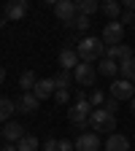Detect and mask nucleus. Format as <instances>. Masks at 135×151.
Instances as JSON below:
<instances>
[{
    "label": "nucleus",
    "mask_w": 135,
    "mask_h": 151,
    "mask_svg": "<svg viewBox=\"0 0 135 151\" xmlns=\"http://www.w3.org/2000/svg\"><path fill=\"white\" fill-rule=\"evenodd\" d=\"M0 138H3V127H0Z\"/></svg>",
    "instance_id": "nucleus-35"
},
{
    "label": "nucleus",
    "mask_w": 135,
    "mask_h": 151,
    "mask_svg": "<svg viewBox=\"0 0 135 151\" xmlns=\"http://www.w3.org/2000/svg\"><path fill=\"white\" fill-rule=\"evenodd\" d=\"M25 135H27V132H25V127L19 124V122H8V124L3 127V138H6L8 143H19Z\"/></svg>",
    "instance_id": "nucleus-12"
},
{
    "label": "nucleus",
    "mask_w": 135,
    "mask_h": 151,
    "mask_svg": "<svg viewBox=\"0 0 135 151\" xmlns=\"http://www.w3.org/2000/svg\"><path fill=\"white\" fill-rule=\"evenodd\" d=\"M38 105H41V100H38L32 92H25V94H22V100L16 103V111H22V113H35Z\"/></svg>",
    "instance_id": "nucleus-13"
},
{
    "label": "nucleus",
    "mask_w": 135,
    "mask_h": 151,
    "mask_svg": "<svg viewBox=\"0 0 135 151\" xmlns=\"http://www.w3.org/2000/svg\"><path fill=\"white\" fill-rule=\"evenodd\" d=\"M105 151H130V138L111 132V135H108V140H105Z\"/></svg>",
    "instance_id": "nucleus-14"
},
{
    "label": "nucleus",
    "mask_w": 135,
    "mask_h": 151,
    "mask_svg": "<svg viewBox=\"0 0 135 151\" xmlns=\"http://www.w3.org/2000/svg\"><path fill=\"white\" fill-rule=\"evenodd\" d=\"M3 151H19V148H16V143H8V146H6Z\"/></svg>",
    "instance_id": "nucleus-31"
},
{
    "label": "nucleus",
    "mask_w": 135,
    "mask_h": 151,
    "mask_svg": "<svg viewBox=\"0 0 135 151\" xmlns=\"http://www.w3.org/2000/svg\"><path fill=\"white\" fill-rule=\"evenodd\" d=\"M95 108H92V103H89V97H84V100H79L70 111H68V119L79 127V129H84V127H89V113H92Z\"/></svg>",
    "instance_id": "nucleus-3"
},
{
    "label": "nucleus",
    "mask_w": 135,
    "mask_h": 151,
    "mask_svg": "<svg viewBox=\"0 0 135 151\" xmlns=\"http://www.w3.org/2000/svg\"><path fill=\"white\" fill-rule=\"evenodd\" d=\"M54 100L60 103V105H65V103L70 100V92H68V89H57V92H54Z\"/></svg>",
    "instance_id": "nucleus-26"
},
{
    "label": "nucleus",
    "mask_w": 135,
    "mask_h": 151,
    "mask_svg": "<svg viewBox=\"0 0 135 151\" xmlns=\"http://www.w3.org/2000/svg\"><path fill=\"white\" fill-rule=\"evenodd\" d=\"M103 108H105V111H111V113H116V108H119V100H113V97H108Z\"/></svg>",
    "instance_id": "nucleus-28"
},
{
    "label": "nucleus",
    "mask_w": 135,
    "mask_h": 151,
    "mask_svg": "<svg viewBox=\"0 0 135 151\" xmlns=\"http://www.w3.org/2000/svg\"><path fill=\"white\" fill-rule=\"evenodd\" d=\"M119 22H122V24H135V11L124 8V11H122V16H119Z\"/></svg>",
    "instance_id": "nucleus-25"
},
{
    "label": "nucleus",
    "mask_w": 135,
    "mask_h": 151,
    "mask_svg": "<svg viewBox=\"0 0 135 151\" xmlns=\"http://www.w3.org/2000/svg\"><path fill=\"white\" fill-rule=\"evenodd\" d=\"M119 76H122V78H127V81H135V57L119 62Z\"/></svg>",
    "instance_id": "nucleus-18"
},
{
    "label": "nucleus",
    "mask_w": 135,
    "mask_h": 151,
    "mask_svg": "<svg viewBox=\"0 0 135 151\" xmlns=\"http://www.w3.org/2000/svg\"><path fill=\"white\" fill-rule=\"evenodd\" d=\"M16 111V105L8 97H0V122H11V113Z\"/></svg>",
    "instance_id": "nucleus-21"
},
{
    "label": "nucleus",
    "mask_w": 135,
    "mask_h": 151,
    "mask_svg": "<svg viewBox=\"0 0 135 151\" xmlns=\"http://www.w3.org/2000/svg\"><path fill=\"white\" fill-rule=\"evenodd\" d=\"M54 92H57V86H54V81H51V78H38V84H35V89H32V94H35L38 100L54 97Z\"/></svg>",
    "instance_id": "nucleus-11"
},
{
    "label": "nucleus",
    "mask_w": 135,
    "mask_h": 151,
    "mask_svg": "<svg viewBox=\"0 0 135 151\" xmlns=\"http://www.w3.org/2000/svg\"><path fill=\"white\" fill-rule=\"evenodd\" d=\"M57 146H60V140H54V138H49V140L43 143V151H57Z\"/></svg>",
    "instance_id": "nucleus-29"
},
{
    "label": "nucleus",
    "mask_w": 135,
    "mask_h": 151,
    "mask_svg": "<svg viewBox=\"0 0 135 151\" xmlns=\"http://www.w3.org/2000/svg\"><path fill=\"white\" fill-rule=\"evenodd\" d=\"M132 113H135V97H132Z\"/></svg>",
    "instance_id": "nucleus-34"
},
{
    "label": "nucleus",
    "mask_w": 135,
    "mask_h": 151,
    "mask_svg": "<svg viewBox=\"0 0 135 151\" xmlns=\"http://www.w3.org/2000/svg\"><path fill=\"white\" fill-rule=\"evenodd\" d=\"M76 51H79L81 62H95V60H103L105 57V43H103V38L100 41L97 38H84V41H79Z\"/></svg>",
    "instance_id": "nucleus-1"
},
{
    "label": "nucleus",
    "mask_w": 135,
    "mask_h": 151,
    "mask_svg": "<svg viewBox=\"0 0 135 151\" xmlns=\"http://www.w3.org/2000/svg\"><path fill=\"white\" fill-rule=\"evenodd\" d=\"M105 100H108V97H105V92H100V89H95V92L89 94L92 108H103V105H105Z\"/></svg>",
    "instance_id": "nucleus-24"
},
{
    "label": "nucleus",
    "mask_w": 135,
    "mask_h": 151,
    "mask_svg": "<svg viewBox=\"0 0 135 151\" xmlns=\"http://www.w3.org/2000/svg\"><path fill=\"white\" fill-rule=\"evenodd\" d=\"M76 8H79V14H84V16H92L100 8V3L97 0H76Z\"/></svg>",
    "instance_id": "nucleus-20"
},
{
    "label": "nucleus",
    "mask_w": 135,
    "mask_h": 151,
    "mask_svg": "<svg viewBox=\"0 0 135 151\" xmlns=\"http://www.w3.org/2000/svg\"><path fill=\"white\" fill-rule=\"evenodd\" d=\"M35 84H38V78H35L32 70H25L22 76H19V86H22V92H32Z\"/></svg>",
    "instance_id": "nucleus-19"
},
{
    "label": "nucleus",
    "mask_w": 135,
    "mask_h": 151,
    "mask_svg": "<svg viewBox=\"0 0 135 151\" xmlns=\"http://www.w3.org/2000/svg\"><path fill=\"white\" fill-rule=\"evenodd\" d=\"M100 148V135L97 132H81L79 138H76V151H97Z\"/></svg>",
    "instance_id": "nucleus-8"
},
{
    "label": "nucleus",
    "mask_w": 135,
    "mask_h": 151,
    "mask_svg": "<svg viewBox=\"0 0 135 151\" xmlns=\"http://www.w3.org/2000/svg\"><path fill=\"white\" fill-rule=\"evenodd\" d=\"M57 151H76V143H73V140H68V138H62V140H60V146H57Z\"/></svg>",
    "instance_id": "nucleus-27"
},
{
    "label": "nucleus",
    "mask_w": 135,
    "mask_h": 151,
    "mask_svg": "<svg viewBox=\"0 0 135 151\" xmlns=\"http://www.w3.org/2000/svg\"><path fill=\"white\" fill-rule=\"evenodd\" d=\"M97 70L103 76H108V78H113V76L119 73V62L111 60V57H103V60H97Z\"/></svg>",
    "instance_id": "nucleus-16"
},
{
    "label": "nucleus",
    "mask_w": 135,
    "mask_h": 151,
    "mask_svg": "<svg viewBox=\"0 0 135 151\" xmlns=\"http://www.w3.org/2000/svg\"><path fill=\"white\" fill-rule=\"evenodd\" d=\"M89 129H97V135L100 132H111L116 129V116H113L111 111H105V108H95L92 113H89Z\"/></svg>",
    "instance_id": "nucleus-2"
},
{
    "label": "nucleus",
    "mask_w": 135,
    "mask_h": 151,
    "mask_svg": "<svg viewBox=\"0 0 135 151\" xmlns=\"http://www.w3.org/2000/svg\"><path fill=\"white\" fill-rule=\"evenodd\" d=\"M51 81H54L57 89H70V84H73V70H60Z\"/></svg>",
    "instance_id": "nucleus-17"
},
{
    "label": "nucleus",
    "mask_w": 135,
    "mask_h": 151,
    "mask_svg": "<svg viewBox=\"0 0 135 151\" xmlns=\"http://www.w3.org/2000/svg\"><path fill=\"white\" fill-rule=\"evenodd\" d=\"M122 38H124V24L119 22V19H116V22H108L103 27V43L105 46H119Z\"/></svg>",
    "instance_id": "nucleus-5"
},
{
    "label": "nucleus",
    "mask_w": 135,
    "mask_h": 151,
    "mask_svg": "<svg viewBox=\"0 0 135 151\" xmlns=\"http://www.w3.org/2000/svg\"><path fill=\"white\" fill-rule=\"evenodd\" d=\"M46 3H51V6H57V3H60V0H46Z\"/></svg>",
    "instance_id": "nucleus-33"
},
{
    "label": "nucleus",
    "mask_w": 135,
    "mask_h": 151,
    "mask_svg": "<svg viewBox=\"0 0 135 151\" xmlns=\"http://www.w3.org/2000/svg\"><path fill=\"white\" fill-rule=\"evenodd\" d=\"M73 78H76V84H79V86H92L95 78H97V70H95L92 62H79V65H76V70H73Z\"/></svg>",
    "instance_id": "nucleus-4"
},
{
    "label": "nucleus",
    "mask_w": 135,
    "mask_h": 151,
    "mask_svg": "<svg viewBox=\"0 0 135 151\" xmlns=\"http://www.w3.org/2000/svg\"><path fill=\"white\" fill-rule=\"evenodd\" d=\"M27 0H8L6 6V19H11V22H19V19L27 16Z\"/></svg>",
    "instance_id": "nucleus-10"
},
{
    "label": "nucleus",
    "mask_w": 135,
    "mask_h": 151,
    "mask_svg": "<svg viewBox=\"0 0 135 151\" xmlns=\"http://www.w3.org/2000/svg\"><path fill=\"white\" fill-rule=\"evenodd\" d=\"M89 24H92V22H89V16H84V14H79V16L70 22V27H76L79 32H87V30H89Z\"/></svg>",
    "instance_id": "nucleus-23"
},
{
    "label": "nucleus",
    "mask_w": 135,
    "mask_h": 151,
    "mask_svg": "<svg viewBox=\"0 0 135 151\" xmlns=\"http://www.w3.org/2000/svg\"><path fill=\"white\" fill-rule=\"evenodd\" d=\"M3 81H6V70L0 68V84H3Z\"/></svg>",
    "instance_id": "nucleus-32"
},
{
    "label": "nucleus",
    "mask_w": 135,
    "mask_h": 151,
    "mask_svg": "<svg viewBox=\"0 0 135 151\" xmlns=\"http://www.w3.org/2000/svg\"><path fill=\"white\" fill-rule=\"evenodd\" d=\"M100 11L111 19V22H116V19L122 16V0H103V3H100Z\"/></svg>",
    "instance_id": "nucleus-15"
},
{
    "label": "nucleus",
    "mask_w": 135,
    "mask_h": 151,
    "mask_svg": "<svg viewBox=\"0 0 135 151\" xmlns=\"http://www.w3.org/2000/svg\"><path fill=\"white\" fill-rule=\"evenodd\" d=\"M54 14H57V19H60V22L70 24L73 19L79 16V8H76V0H60V3L54 6Z\"/></svg>",
    "instance_id": "nucleus-6"
},
{
    "label": "nucleus",
    "mask_w": 135,
    "mask_h": 151,
    "mask_svg": "<svg viewBox=\"0 0 135 151\" xmlns=\"http://www.w3.org/2000/svg\"><path fill=\"white\" fill-rule=\"evenodd\" d=\"M81 62V57L76 49H62L60 57H57V65H60V70H76V65Z\"/></svg>",
    "instance_id": "nucleus-9"
},
{
    "label": "nucleus",
    "mask_w": 135,
    "mask_h": 151,
    "mask_svg": "<svg viewBox=\"0 0 135 151\" xmlns=\"http://www.w3.org/2000/svg\"><path fill=\"white\" fill-rule=\"evenodd\" d=\"M111 97H113V100H132V97H135L132 81H127V78L113 81V84H111Z\"/></svg>",
    "instance_id": "nucleus-7"
},
{
    "label": "nucleus",
    "mask_w": 135,
    "mask_h": 151,
    "mask_svg": "<svg viewBox=\"0 0 135 151\" xmlns=\"http://www.w3.org/2000/svg\"><path fill=\"white\" fill-rule=\"evenodd\" d=\"M16 148L19 151H38V138L35 135H25L22 140L16 143Z\"/></svg>",
    "instance_id": "nucleus-22"
},
{
    "label": "nucleus",
    "mask_w": 135,
    "mask_h": 151,
    "mask_svg": "<svg viewBox=\"0 0 135 151\" xmlns=\"http://www.w3.org/2000/svg\"><path fill=\"white\" fill-rule=\"evenodd\" d=\"M122 6L130 8V11H135V0H122Z\"/></svg>",
    "instance_id": "nucleus-30"
},
{
    "label": "nucleus",
    "mask_w": 135,
    "mask_h": 151,
    "mask_svg": "<svg viewBox=\"0 0 135 151\" xmlns=\"http://www.w3.org/2000/svg\"><path fill=\"white\" fill-rule=\"evenodd\" d=\"M132 138H135V132H132Z\"/></svg>",
    "instance_id": "nucleus-36"
},
{
    "label": "nucleus",
    "mask_w": 135,
    "mask_h": 151,
    "mask_svg": "<svg viewBox=\"0 0 135 151\" xmlns=\"http://www.w3.org/2000/svg\"><path fill=\"white\" fill-rule=\"evenodd\" d=\"M132 30H135V24H132Z\"/></svg>",
    "instance_id": "nucleus-37"
}]
</instances>
